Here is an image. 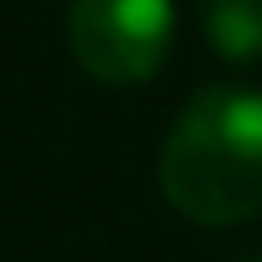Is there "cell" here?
Segmentation results:
<instances>
[{
    "instance_id": "1",
    "label": "cell",
    "mask_w": 262,
    "mask_h": 262,
    "mask_svg": "<svg viewBox=\"0 0 262 262\" xmlns=\"http://www.w3.org/2000/svg\"><path fill=\"white\" fill-rule=\"evenodd\" d=\"M161 193L193 225H241L262 214V91L204 86L161 145Z\"/></svg>"
},
{
    "instance_id": "2",
    "label": "cell",
    "mask_w": 262,
    "mask_h": 262,
    "mask_svg": "<svg viewBox=\"0 0 262 262\" xmlns=\"http://www.w3.org/2000/svg\"><path fill=\"white\" fill-rule=\"evenodd\" d=\"M171 0H70V54L102 86H139L166 64Z\"/></svg>"
},
{
    "instance_id": "3",
    "label": "cell",
    "mask_w": 262,
    "mask_h": 262,
    "mask_svg": "<svg viewBox=\"0 0 262 262\" xmlns=\"http://www.w3.org/2000/svg\"><path fill=\"white\" fill-rule=\"evenodd\" d=\"M204 38L230 64L262 59V0H204Z\"/></svg>"
},
{
    "instance_id": "4",
    "label": "cell",
    "mask_w": 262,
    "mask_h": 262,
    "mask_svg": "<svg viewBox=\"0 0 262 262\" xmlns=\"http://www.w3.org/2000/svg\"><path fill=\"white\" fill-rule=\"evenodd\" d=\"M257 262H262V257H257Z\"/></svg>"
}]
</instances>
